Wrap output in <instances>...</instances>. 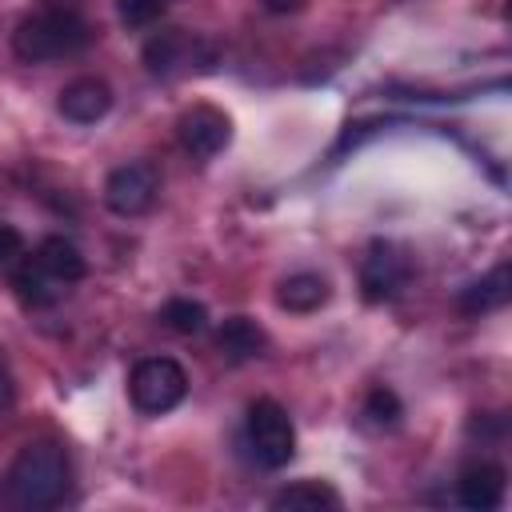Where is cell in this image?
Wrapping results in <instances>:
<instances>
[{"mask_svg":"<svg viewBox=\"0 0 512 512\" xmlns=\"http://www.w3.org/2000/svg\"><path fill=\"white\" fill-rule=\"evenodd\" d=\"M188 392V372L172 356H144L128 376V396L144 416L172 412Z\"/></svg>","mask_w":512,"mask_h":512,"instance_id":"cell-4","label":"cell"},{"mask_svg":"<svg viewBox=\"0 0 512 512\" xmlns=\"http://www.w3.org/2000/svg\"><path fill=\"white\" fill-rule=\"evenodd\" d=\"M68 496V456L60 444H28L8 476H4V500L20 512H44V508H56L60 500Z\"/></svg>","mask_w":512,"mask_h":512,"instance_id":"cell-2","label":"cell"},{"mask_svg":"<svg viewBox=\"0 0 512 512\" xmlns=\"http://www.w3.org/2000/svg\"><path fill=\"white\" fill-rule=\"evenodd\" d=\"M184 48H188V40L180 36V32H160V36H152L148 44H144V64H148V72H172L176 64H180V56H184Z\"/></svg>","mask_w":512,"mask_h":512,"instance_id":"cell-17","label":"cell"},{"mask_svg":"<svg viewBox=\"0 0 512 512\" xmlns=\"http://www.w3.org/2000/svg\"><path fill=\"white\" fill-rule=\"evenodd\" d=\"M260 4H264L268 12H276V16H284V12H296L304 0H260Z\"/></svg>","mask_w":512,"mask_h":512,"instance_id":"cell-21","label":"cell"},{"mask_svg":"<svg viewBox=\"0 0 512 512\" xmlns=\"http://www.w3.org/2000/svg\"><path fill=\"white\" fill-rule=\"evenodd\" d=\"M32 260H36L60 288H72V284L84 280V272H88L84 252H80L72 240H64V236H44L40 248L32 252Z\"/></svg>","mask_w":512,"mask_h":512,"instance_id":"cell-11","label":"cell"},{"mask_svg":"<svg viewBox=\"0 0 512 512\" xmlns=\"http://www.w3.org/2000/svg\"><path fill=\"white\" fill-rule=\"evenodd\" d=\"M216 348L232 360V364H244V360H260L268 352V332L248 320V316H228L216 332Z\"/></svg>","mask_w":512,"mask_h":512,"instance_id":"cell-12","label":"cell"},{"mask_svg":"<svg viewBox=\"0 0 512 512\" xmlns=\"http://www.w3.org/2000/svg\"><path fill=\"white\" fill-rule=\"evenodd\" d=\"M176 136H180L188 156L212 160V156H220L232 144V120L220 108H212V104H192V108L180 112Z\"/></svg>","mask_w":512,"mask_h":512,"instance_id":"cell-7","label":"cell"},{"mask_svg":"<svg viewBox=\"0 0 512 512\" xmlns=\"http://www.w3.org/2000/svg\"><path fill=\"white\" fill-rule=\"evenodd\" d=\"M504 492H508V472L492 460H480V464H468L456 480V500L468 508V512H492L504 504Z\"/></svg>","mask_w":512,"mask_h":512,"instance_id":"cell-8","label":"cell"},{"mask_svg":"<svg viewBox=\"0 0 512 512\" xmlns=\"http://www.w3.org/2000/svg\"><path fill=\"white\" fill-rule=\"evenodd\" d=\"M156 192H160V172L148 160H128V164L112 168L108 180H104V204L116 216H140V212H148L152 200H156Z\"/></svg>","mask_w":512,"mask_h":512,"instance_id":"cell-5","label":"cell"},{"mask_svg":"<svg viewBox=\"0 0 512 512\" xmlns=\"http://www.w3.org/2000/svg\"><path fill=\"white\" fill-rule=\"evenodd\" d=\"M92 36L96 32L84 20V12H76L72 4H48L16 24L12 52L24 64H48V60H68V56L84 52L92 44Z\"/></svg>","mask_w":512,"mask_h":512,"instance_id":"cell-1","label":"cell"},{"mask_svg":"<svg viewBox=\"0 0 512 512\" xmlns=\"http://www.w3.org/2000/svg\"><path fill=\"white\" fill-rule=\"evenodd\" d=\"M8 276H12V292L20 296L24 308H48V304H56V300L68 292V288H60L32 256H24Z\"/></svg>","mask_w":512,"mask_h":512,"instance_id":"cell-14","label":"cell"},{"mask_svg":"<svg viewBox=\"0 0 512 512\" xmlns=\"http://www.w3.org/2000/svg\"><path fill=\"white\" fill-rule=\"evenodd\" d=\"M60 116L72 120V124H96L108 116L112 108V88L100 80V76H76L72 84L60 88V100H56Z\"/></svg>","mask_w":512,"mask_h":512,"instance_id":"cell-9","label":"cell"},{"mask_svg":"<svg viewBox=\"0 0 512 512\" xmlns=\"http://www.w3.org/2000/svg\"><path fill=\"white\" fill-rule=\"evenodd\" d=\"M160 324L180 332V336H192V332H204L208 328V308L192 296H172L160 304Z\"/></svg>","mask_w":512,"mask_h":512,"instance_id":"cell-16","label":"cell"},{"mask_svg":"<svg viewBox=\"0 0 512 512\" xmlns=\"http://www.w3.org/2000/svg\"><path fill=\"white\" fill-rule=\"evenodd\" d=\"M168 12V0H116V16L128 28H152Z\"/></svg>","mask_w":512,"mask_h":512,"instance_id":"cell-19","label":"cell"},{"mask_svg":"<svg viewBox=\"0 0 512 512\" xmlns=\"http://www.w3.org/2000/svg\"><path fill=\"white\" fill-rule=\"evenodd\" d=\"M244 444L260 468H284L296 456V428H292V416L284 412L280 400L260 396L248 404Z\"/></svg>","mask_w":512,"mask_h":512,"instance_id":"cell-3","label":"cell"},{"mask_svg":"<svg viewBox=\"0 0 512 512\" xmlns=\"http://www.w3.org/2000/svg\"><path fill=\"white\" fill-rule=\"evenodd\" d=\"M24 256H28L24 236H20L12 224H4V220H0V268H8V272H12V268L24 260Z\"/></svg>","mask_w":512,"mask_h":512,"instance_id":"cell-20","label":"cell"},{"mask_svg":"<svg viewBox=\"0 0 512 512\" xmlns=\"http://www.w3.org/2000/svg\"><path fill=\"white\" fill-rule=\"evenodd\" d=\"M328 280L316 276V272H292L280 280L276 288V304L288 308V312H316L320 304H328Z\"/></svg>","mask_w":512,"mask_h":512,"instance_id":"cell-15","label":"cell"},{"mask_svg":"<svg viewBox=\"0 0 512 512\" xmlns=\"http://www.w3.org/2000/svg\"><path fill=\"white\" fill-rule=\"evenodd\" d=\"M508 296H512V268L508 264H496L488 276H480V280H472V284H464L456 292V308L464 316H484V312L504 308Z\"/></svg>","mask_w":512,"mask_h":512,"instance_id":"cell-10","label":"cell"},{"mask_svg":"<svg viewBox=\"0 0 512 512\" xmlns=\"http://www.w3.org/2000/svg\"><path fill=\"white\" fill-rule=\"evenodd\" d=\"M8 400H12V380H8V372L0 368V408H4Z\"/></svg>","mask_w":512,"mask_h":512,"instance_id":"cell-22","label":"cell"},{"mask_svg":"<svg viewBox=\"0 0 512 512\" xmlns=\"http://www.w3.org/2000/svg\"><path fill=\"white\" fill-rule=\"evenodd\" d=\"M276 512H336L340 508V492L324 480H296V484H284L272 500H268Z\"/></svg>","mask_w":512,"mask_h":512,"instance_id":"cell-13","label":"cell"},{"mask_svg":"<svg viewBox=\"0 0 512 512\" xmlns=\"http://www.w3.org/2000/svg\"><path fill=\"white\" fill-rule=\"evenodd\" d=\"M408 276H412V268H408V260L396 244H388V240L368 244L364 260H360V292H364L368 304H384V300L400 296Z\"/></svg>","mask_w":512,"mask_h":512,"instance_id":"cell-6","label":"cell"},{"mask_svg":"<svg viewBox=\"0 0 512 512\" xmlns=\"http://www.w3.org/2000/svg\"><path fill=\"white\" fill-rule=\"evenodd\" d=\"M364 416H368L372 424H380V428H392V424L404 416V408H400V396H396L392 388L376 384V388L368 392V400H364Z\"/></svg>","mask_w":512,"mask_h":512,"instance_id":"cell-18","label":"cell"}]
</instances>
